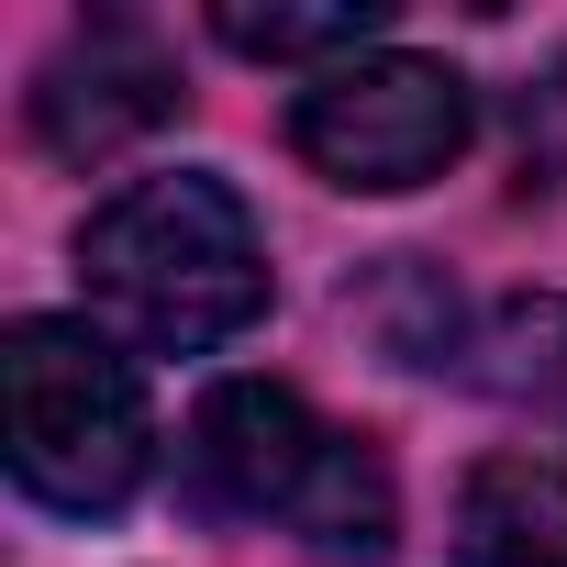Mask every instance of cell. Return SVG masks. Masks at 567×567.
I'll use <instances>...</instances> for the list:
<instances>
[{"label":"cell","mask_w":567,"mask_h":567,"mask_svg":"<svg viewBox=\"0 0 567 567\" xmlns=\"http://www.w3.org/2000/svg\"><path fill=\"white\" fill-rule=\"evenodd\" d=\"M79 278L123 357H212L267 312V234L212 167H167L79 223Z\"/></svg>","instance_id":"1"},{"label":"cell","mask_w":567,"mask_h":567,"mask_svg":"<svg viewBox=\"0 0 567 567\" xmlns=\"http://www.w3.org/2000/svg\"><path fill=\"white\" fill-rule=\"evenodd\" d=\"M178 489L212 523H290L323 556H379L401 523V489L368 434H334L290 379H223L189 412Z\"/></svg>","instance_id":"2"},{"label":"cell","mask_w":567,"mask_h":567,"mask_svg":"<svg viewBox=\"0 0 567 567\" xmlns=\"http://www.w3.org/2000/svg\"><path fill=\"white\" fill-rule=\"evenodd\" d=\"M0 456H12L23 501L68 523H112L156 467V412H145L134 357L101 323L23 312L0 334Z\"/></svg>","instance_id":"3"},{"label":"cell","mask_w":567,"mask_h":567,"mask_svg":"<svg viewBox=\"0 0 567 567\" xmlns=\"http://www.w3.org/2000/svg\"><path fill=\"white\" fill-rule=\"evenodd\" d=\"M467 123H478L467 79L445 56H401V45H379V56H357V68H334L290 101L301 167L334 178V189H379V200L445 178L467 156Z\"/></svg>","instance_id":"4"},{"label":"cell","mask_w":567,"mask_h":567,"mask_svg":"<svg viewBox=\"0 0 567 567\" xmlns=\"http://www.w3.org/2000/svg\"><path fill=\"white\" fill-rule=\"evenodd\" d=\"M178 101L189 90H178V68H167V45L145 23H79L34 79V145L68 156V167H101L134 134H156Z\"/></svg>","instance_id":"5"},{"label":"cell","mask_w":567,"mask_h":567,"mask_svg":"<svg viewBox=\"0 0 567 567\" xmlns=\"http://www.w3.org/2000/svg\"><path fill=\"white\" fill-rule=\"evenodd\" d=\"M456 567H567V467L556 456H478L456 478Z\"/></svg>","instance_id":"6"},{"label":"cell","mask_w":567,"mask_h":567,"mask_svg":"<svg viewBox=\"0 0 567 567\" xmlns=\"http://www.w3.org/2000/svg\"><path fill=\"white\" fill-rule=\"evenodd\" d=\"M467 379H478L501 412L567 434V290H523V301L478 312V334H467Z\"/></svg>","instance_id":"7"},{"label":"cell","mask_w":567,"mask_h":567,"mask_svg":"<svg viewBox=\"0 0 567 567\" xmlns=\"http://www.w3.org/2000/svg\"><path fill=\"white\" fill-rule=\"evenodd\" d=\"M212 34L234 45V56H256V68H357V56H379V34H390V0H312V12H267V0H223L212 12Z\"/></svg>","instance_id":"8"},{"label":"cell","mask_w":567,"mask_h":567,"mask_svg":"<svg viewBox=\"0 0 567 567\" xmlns=\"http://www.w3.org/2000/svg\"><path fill=\"white\" fill-rule=\"evenodd\" d=\"M346 312H368V334H379L401 368H467V334H478L423 256H390L368 290H346Z\"/></svg>","instance_id":"9"}]
</instances>
